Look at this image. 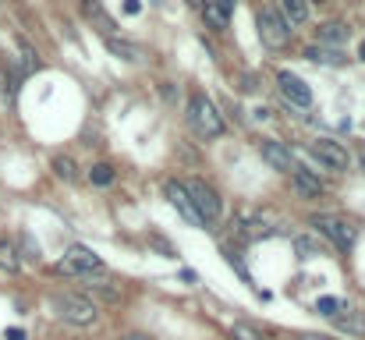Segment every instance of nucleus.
<instances>
[{
  "mask_svg": "<svg viewBox=\"0 0 365 340\" xmlns=\"http://www.w3.org/2000/svg\"><path fill=\"white\" fill-rule=\"evenodd\" d=\"M188 124H192V131L195 135H202V138H217V135H224V113L213 107V100L206 96V93H192V100H188Z\"/></svg>",
  "mask_w": 365,
  "mask_h": 340,
  "instance_id": "nucleus-1",
  "label": "nucleus"
},
{
  "mask_svg": "<svg viewBox=\"0 0 365 340\" xmlns=\"http://www.w3.org/2000/svg\"><path fill=\"white\" fill-rule=\"evenodd\" d=\"M255 25H259V39H262L269 50H284V46L291 43V25H287V18H284L277 7H259Z\"/></svg>",
  "mask_w": 365,
  "mask_h": 340,
  "instance_id": "nucleus-2",
  "label": "nucleus"
},
{
  "mask_svg": "<svg viewBox=\"0 0 365 340\" xmlns=\"http://www.w3.org/2000/svg\"><path fill=\"white\" fill-rule=\"evenodd\" d=\"M53 312H57V319H64V323H71V326H89V323L96 319L93 298H86V294H78V291L57 294V298H53Z\"/></svg>",
  "mask_w": 365,
  "mask_h": 340,
  "instance_id": "nucleus-3",
  "label": "nucleus"
},
{
  "mask_svg": "<svg viewBox=\"0 0 365 340\" xmlns=\"http://www.w3.org/2000/svg\"><path fill=\"white\" fill-rule=\"evenodd\" d=\"M309 224L316 227L327 241H334L341 252H351V248H355V241H359V227L348 224V220H341V217H334V213H316Z\"/></svg>",
  "mask_w": 365,
  "mask_h": 340,
  "instance_id": "nucleus-4",
  "label": "nucleus"
},
{
  "mask_svg": "<svg viewBox=\"0 0 365 340\" xmlns=\"http://www.w3.org/2000/svg\"><path fill=\"white\" fill-rule=\"evenodd\" d=\"M235 230L242 241H262V237H273L277 234V217L269 210H242L238 220H235Z\"/></svg>",
  "mask_w": 365,
  "mask_h": 340,
  "instance_id": "nucleus-5",
  "label": "nucleus"
},
{
  "mask_svg": "<svg viewBox=\"0 0 365 340\" xmlns=\"http://www.w3.org/2000/svg\"><path fill=\"white\" fill-rule=\"evenodd\" d=\"M185 192H188V199H192V206L199 210V217H202V224L213 227L220 220V210H224V202H220V195L202 181V177H192L188 185H185Z\"/></svg>",
  "mask_w": 365,
  "mask_h": 340,
  "instance_id": "nucleus-6",
  "label": "nucleus"
},
{
  "mask_svg": "<svg viewBox=\"0 0 365 340\" xmlns=\"http://www.w3.org/2000/svg\"><path fill=\"white\" fill-rule=\"evenodd\" d=\"M103 262H100V255L93 252V248H86V244H71L68 252H64V259L53 266L61 277H89V273H96Z\"/></svg>",
  "mask_w": 365,
  "mask_h": 340,
  "instance_id": "nucleus-7",
  "label": "nucleus"
},
{
  "mask_svg": "<svg viewBox=\"0 0 365 340\" xmlns=\"http://www.w3.org/2000/svg\"><path fill=\"white\" fill-rule=\"evenodd\" d=\"M309 153H312L323 167H330V170H348V167H351L348 149H344L341 142H334V138H316V142L309 145Z\"/></svg>",
  "mask_w": 365,
  "mask_h": 340,
  "instance_id": "nucleus-8",
  "label": "nucleus"
},
{
  "mask_svg": "<svg viewBox=\"0 0 365 340\" xmlns=\"http://www.w3.org/2000/svg\"><path fill=\"white\" fill-rule=\"evenodd\" d=\"M259 153H262V160L273 167V170H280V174H287V177H294L302 167H298V156L291 153V149H284L280 142H273V138H262L259 142Z\"/></svg>",
  "mask_w": 365,
  "mask_h": 340,
  "instance_id": "nucleus-9",
  "label": "nucleus"
},
{
  "mask_svg": "<svg viewBox=\"0 0 365 340\" xmlns=\"http://www.w3.org/2000/svg\"><path fill=\"white\" fill-rule=\"evenodd\" d=\"M163 195H167V202L188 220V224H195V227H206L202 224V217H199V210L192 206V199H188V192H185V185L181 181H174V177H167L163 181Z\"/></svg>",
  "mask_w": 365,
  "mask_h": 340,
  "instance_id": "nucleus-10",
  "label": "nucleus"
},
{
  "mask_svg": "<svg viewBox=\"0 0 365 340\" xmlns=\"http://www.w3.org/2000/svg\"><path fill=\"white\" fill-rule=\"evenodd\" d=\"M277 89H280L294 107H302V110L312 107V89H309L298 75H291V71H277Z\"/></svg>",
  "mask_w": 365,
  "mask_h": 340,
  "instance_id": "nucleus-11",
  "label": "nucleus"
},
{
  "mask_svg": "<svg viewBox=\"0 0 365 340\" xmlns=\"http://www.w3.org/2000/svg\"><path fill=\"white\" fill-rule=\"evenodd\" d=\"M210 29H227L231 25V14H235V0H206L202 7Z\"/></svg>",
  "mask_w": 365,
  "mask_h": 340,
  "instance_id": "nucleus-12",
  "label": "nucleus"
},
{
  "mask_svg": "<svg viewBox=\"0 0 365 340\" xmlns=\"http://www.w3.org/2000/svg\"><path fill=\"white\" fill-rule=\"evenodd\" d=\"M291 185H294V192L305 195V199H319V195L327 192V185H323L316 174H309V170H298V174L291 177Z\"/></svg>",
  "mask_w": 365,
  "mask_h": 340,
  "instance_id": "nucleus-13",
  "label": "nucleus"
},
{
  "mask_svg": "<svg viewBox=\"0 0 365 340\" xmlns=\"http://www.w3.org/2000/svg\"><path fill=\"white\" fill-rule=\"evenodd\" d=\"M86 14H89V18H93V25L100 29V36H118V21H114V18H107V11H103L100 4L86 0Z\"/></svg>",
  "mask_w": 365,
  "mask_h": 340,
  "instance_id": "nucleus-14",
  "label": "nucleus"
},
{
  "mask_svg": "<svg viewBox=\"0 0 365 340\" xmlns=\"http://www.w3.org/2000/svg\"><path fill=\"white\" fill-rule=\"evenodd\" d=\"M316 36H319V43H330V46H341L351 32H348V25H341V21H327V25H319L316 29Z\"/></svg>",
  "mask_w": 365,
  "mask_h": 340,
  "instance_id": "nucleus-15",
  "label": "nucleus"
},
{
  "mask_svg": "<svg viewBox=\"0 0 365 340\" xmlns=\"http://www.w3.org/2000/svg\"><path fill=\"white\" fill-rule=\"evenodd\" d=\"M316 309H319L327 319H337V323H341V319H348V312H351L344 298H330V294H327V298H319V302H316Z\"/></svg>",
  "mask_w": 365,
  "mask_h": 340,
  "instance_id": "nucleus-16",
  "label": "nucleus"
},
{
  "mask_svg": "<svg viewBox=\"0 0 365 340\" xmlns=\"http://www.w3.org/2000/svg\"><path fill=\"white\" fill-rule=\"evenodd\" d=\"M103 46H107L114 57H121V61H138V46L121 39V36H103Z\"/></svg>",
  "mask_w": 365,
  "mask_h": 340,
  "instance_id": "nucleus-17",
  "label": "nucleus"
},
{
  "mask_svg": "<svg viewBox=\"0 0 365 340\" xmlns=\"http://www.w3.org/2000/svg\"><path fill=\"white\" fill-rule=\"evenodd\" d=\"M53 174L61 181H78V163L71 156H53Z\"/></svg>",
  "mask_w": 365,
  "mask_h": 340,
  "instance_id": "nucleus-18",
  "label": "nucleus"
},
{
  "mask_svg": "<svg viewBox=\"0 0 365 340\" xmlns=\"http://www.w3.org/2000/svg\"><path fill=\"white\" fill-rule=\"evenodd\" d=\"M0 266H4L7 273H18V269H21V255L14 252L11 241H0Z\"/></svg>",
  "mask_w": 365,
  "mask_h": 340,
  "instance_id": "nucleus-19",
  "label": "nucleus"
},
{
  "mask_svg": "<svg viewBox=\"0 0 365 340\" xmlns=\"http://www.w3.org/2000/svg\"><path fill=\"white\" fill-rule=\"evenodd\" d=\"M114 177H118V174H114V167H110V163H96V167L89 170V181H93L96 188H107V185H114Z\"/></svg>",
  "mask_w": 365,
  "mask_h": 340,
  "instance_id": "nucleus-20",
  "label": "nucleus"
},
{
  "mask_svg": "<svg viewBox=\"0 0 365 340\" xmlns=\"http://www.w3.org/2000/svg\"><path fill=\"white\" fill-rule=\"evenodd\" d=\"M305 57H309V61H316V64H344V57H341L337 50H319V46H309V50H305Z\"/></svg>",
  "mask_w": 365,
  "mask_h": 340,
  "instance_id": "nucleus-21",
  "label": "nucleus"
},
{
  "mask_svg": "<svg viewBox=\"0 0 365 340\" xmlns=\"http://www.w3.org/2000/svg\"><path fill=\"white\" fill-rule=\"evenodd\" d=\"M284 11H287V21H294V25H302V21L309 18L305 0H284Z\"/></svg>",
  "mask_w": 365,
  "mask_h": 340,
  "instance_id": "nucleus-22",
  "label": "nucleus"
},
{
  "mask_svg": "<svg viewBox=\"0 0 365 340\" xmlns=\"http://www.w3.org/2000/svg\"><path fill=\"white\" fill-rule=\"evenodd\" d=\"M18 50H21V61H25V71H36V68H39V57H36V50H32V46H29V43H25L21 36H18Z\"/></svg>",
  "mask_w": 365,
  "mask_h": 340,
  "instance_id": "nucleus-23",
  "label": "nucleus"
},
{
  "mask_svg": "<svg viewBox=\"0 0 365 340\" xmlns=\"http://www.w3.org/2000/svg\"><path fill=\"white\" fill-rule=\"evenodd\" d=\"M235 340H266V337H262V330H259V326H252V323H238V326H235Z\"/></svg>",
  "mask_w": 365,
  "mask_h": 340,
  "instance_id": "nucleus-24",
  "label": "nucleus"
},
{
  "mask_svg": "<svg viewBox=\"0 0 365 340\" xmlns=\"http://www.w3.org/2000/svg\"><path fill=\"white\" fill-rule=\"evenodd\" d=\"M21 244H25V252H29V259H39V248H36V241H32L29 234H21Z\"/></svg>",
  "mask_w": 365,
  "mask_h": 340,
  "instance_id": "nucleus-25",
  "label": "nucleus"
},
{
  "mask_svg": "<svg viewBox=\"0 0 365 340\" xmlns=\"http://www.w3.org/2000/svg\"><path fill=\"white\" fill-rule=\"evenodd\" d=\"M124 11H128V14H138V11H142V0H124Z\"/></svg>",
  "mask_w": 365,
  "mask_h": 340,
  "instance_id": "nucleus-26",
  "label": "nucleus"
},
{
  "mask_svg": "<svg viewBox=\"0 0 365 340\" xmlns=\"http://www.w3.org/2000/svg\"><path fill=\"white\" fill-rule=\"evenodd\" d=\"M4 337H7V340H25V334H21V330H7Z\"/></svg>",
  "mask_w": 365,
  "mask_h": 340,
  "instance_id": "nucleus-27",
  "label": "nucleus"
},
{
  "mask_svg": "<svg viewBox=\"0 0 365 340\" xmlns=\"http://www.w3.org/2000/svg\"><path fill=\"white\" fill-rule=\"evenodd\" d=\"M185 4H188V7H195V11H202V7H206V0H185Z\"/></svg>",
  "mask_w": 365,
  "mask_h": 340,
  "instance_id": "nucleus-28",
  "label": "nucleus"
},
{
  "mask_svg": "<svg viewBox=\"0 0 365 340\" xmlns=\"http://www.w3.org/2000/svg\"><path fill=\"white\" fill-rule=\"evenodd\" d=\"M302 340H334V337H323V334H305Z\"/></svg>",
  "mask_w": 365,
  "mask_h": 340,
  "instance_id": "nucleus-29",
  "label": "nucleus"
},
{
  "mask_svg": "<svg viewBox=\"0 0 365 340\" xmlns=\"http://www.w3.org/2000/svg\"><path fill=\"white\" fill-rule=\"evenodd\" d=\"M121 340H149V337H142V334H128V337H121Z\"/></svg>",
  "mask_w": 365,
  "mask_h": 340,
  "instance_id": "nucleus-30",
  "label": "nucleus"
},
{
  "mask_svg": "<svg viewBox=\"0 0 365 340\" xmlns=\"http://www.w3.org/2000/svg\"><path fill=\"white\" fill-rule=\"evenodd\" d=\"M359 57H362V61H365V39H362V46H359Z\"/></svg>",
  "mask_w": 365,
  "mask_h": 340,
  "instance_id": "nucleus-31",
  "label": "nucleus"
},
{
  "mask_svg": "<svg viewBox=\"0 0 365 340\" xmlns=\"http://www.w3.org/2000/svg\"><path fill=\"white\" fill-rule=\"evenodd\" d=\"M362 167H365V149H362Z\"/></svg>",
  "mask_w": 365,
  "mask_h": 340,
  "instance_id": "nucleus-32",
  "label": "nucleus"
},
{
  "mask_svg": "<svg viewBox=\"0 0 365 340\" xmlns=\"http://www.w3.org/2000/svg\"><path fill=\"white\" fill-rule=\"evenodd\" d=\"M316 4H323V0H316Z\"/></svg>",
  "mask_w": 365,
  "mask_h": 340,
  "instance_id": "nucleus-33",
  "label": "nucleus"
}]
</instances>
